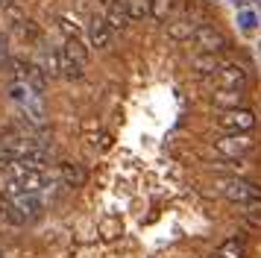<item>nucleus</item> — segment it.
<instances>
[{"label":"nucleus","instance_id":"nucleus-18","mask_svg":"<svg viewBox=\"0 0 261 258\" xmlns=\"http://www.w3.org/2000/svg\"><path fill=\"white\" fill-rule=\"evenodd\" d=\"M97 235H100L103 241H115V238H120V235H123V223H120V217H103L100 226H97Z\"/></svg>","mask_w":261,"mask_h":258},{"label":"nucleus","instance_id":"nucleus-8","mask_svg":"<svg viewBox=\"0 0 261 258\" xmlns=\"http://www.w3.org/2000/svg\"><path fill=\"white\" fill-rule=\"evenodd\" d=\"M21 209V214L27 217V223L38 220L41 214H44V199H41V194H30V191H18V194H12L9 197Z\"/></svg>","mask_w":261,"mask_h":258},{"label":"nucleus","instance_id":"nucleus-1","mask_svg":"<svg viewBox=\"0 0 261 258\" xmlns=\"http://www.w3.org/2000/svg\"><path fill=\"white\" fill-rule=\"evenodd\" d=\"M9 68H12L15 82H27V85H30L33 91H38V94L47 91L50 76L44 73V68H41L38 62H30V59H24V56H12L9 59Z\"/></svg>","mask_w":261,"mask_h":258},{"label":"nucleus","instance_id":"nucleus-17","mask_svg":"<svg viewBox=\"0 0 261 258\" xmlns=\"http://www.w3.org/2000/svg\"><path fill=\"white\" fill-rule=\"evenodd\" d=\"M176 6H179V0H150V18L167 23L176 15Z\"/></svg>","mask_w":261,"mask_h":258},{"label":"nucleus","instance_id":"nucleus-22","mask_svg":"<svg viewBox=\"0 0 261 258\" xmlns=\"http://www.w3.org/2000/svg\"><path fill=\"white\" fill-rule=\"evenodd\" d=\"M255 27H258V15H255L252 9L238 12V30H241V33H252Z\"/></svg>","mask_w":261,"mask_h":258},{"label":"nucleus","instance_id":"nucleus-19","mask_svg":"<svg viewBox=\"0 0 261 258\" xmlns=\"http://www.w3.org/2000/svg\"><path fill=\"white\" fill-rule=\"evenodd\" d=\"M62 50H65V53H68L73 62H80L83 68H88V47H85L80 38H71V41H65V44H62Z\"/></svg>","mask_w":261,"mask_h":258},{"label":"nucleus","instance_id":"nucleus-23","mask_svg":"<svg viewBox=\"0 0 261 258\" xmlns=\"http://www.w3.org/2000/svg\"><path fill=\"white\" fill-rule=\"evenodd\" d=\"M6 56H9V38L0 35V59H6Z\"/></svg>","mask_w":261,"mask_h":258},{"label":"nucleus","instance_id":"nucleus-5","mask_svg":"<svg viewBox=\"0 0 261 258\" xmlns=\"http://www.w3.org/2000/svg\"><path fill=\"white\" fill-rule=\"evenodd\" d=\"M217 126L223 129V132H252V129L258 126V117H255V112H252V109L241 106V109L220 112V117H217Z\"/></svg>","mask_w":261,"mask_h":258},{"label":"nucleus","instance_id":"nucleus-15","mask_svg":"<svg viewBox=\"0 0 261 258\" xmlns=\"http://www.w3.org/2000/svg\"><path fill=\"white\" fill-rule=\"evenodd\" d=\"M85 76V68L80 62H73L65 50H62V62H59V80H68V82H80Z\"/></svg>","mask_w":261,"mask_h":258},{"label":"nucleus","instance_id":"nucleus-25","mask_svg":"<svg viewBox=\"0 0 261 258\" xmlns=\"http://www.w3.org/2000/svg\"><path fill=\"white\" fill-rule=\"evenodd\" d=\"M0 223H3V194H0Z\"/></svg>","mask_w":261,"mask_h":258},{"label":"nucleus","instance_id":"nucleus-24","mask_svg":"<svg viewBox=\"0 0 261 258\" xmlns=\"http://www.w3.org/2000/svg\"><path fill=\"white\" fill-rule=\"evenodd\" d=\"M94 3H100L103 9H109V6H112V3H118V0H94Z\"/></svg>","mask_w":261,"mask_h":258},{"label":"nucleus","instance_id":"nucleus-14","mask_svg":"<svg viewBox=\"0 0 261 258\" xmlns=\"http://www.w3.org/2000/svg\"><path fill=\"white\" fill-rule=\"evenodd\" d=\"M12 30H15V35H18L21 41H27V44H38V41H41V27H38L36 21H30V18L15 21Z\"/></svg>","mask_w":261,"mask_h":258},{"label":"nucleus","instance_id":"nucleus-4","mask_svg":"<svg viewBox=\"0 0 261 258\" xmlns=\"http://www.w3.org/2000/svg\"><path fill=\"white\" fill-rule=\"evenodd\" d=\"M191 38H194L197 53H223V50H229V35L214 23H200Z\"/></svg>","mask_w":261,"mask_h":258},{"label":"nucleus","instance_id":"nucleus-3","mask_svg":"<svg viewBox=\"0 0 261 258\" xmlns=\"http://www.w3.org/2000/svg\"><path fill=\"white\" fill-rule=\"evenodd\" d=\"M220 194H223L232 205L241 209V205H247V202L261 199V185L252 182V179H244V176H232V179L220 182Z\"/></svg>","mask_w":261,"mask_h":258},{"label":"nucleus","instance_id":"nucleus-2","mask_svg":"<svg viewBox=\"0 0 261 258\" xmlns=\"http://www.w3.org/2000/svg\"><path fill=\"white\" fill-rule=\"evenodd\" d=\"M214 152L223 159H249L255 152V138L249 132H226L214 141Z\"/></svg>","mask_w":261,"mask_h":258},{"label":"nucleus","instance_id":"nucleus-12","mask_svg":"<svg viewBox=\"0 0 261 258\" xmlns=\"http://www.w3.org/2000/svg\"><path fill=\"white\" fill-rule=\"evenodd\" d=\"M223 65L226 62L217 53H197V56L191 59V68L197 70V76H214Z\"/></svg>","mask_w":261,"mask_h":258},{"label":"nucleus","instance_id":"nucleus-28","mask_svg":"<svg viewBox=\"0 0 261 258\" xmlns=\"http://www.w3.org/2000/svg\"><path fill=\"white\" fill-rule=\"evenodd\" d=\"M258 50H261V44H258Z\"/></svg>","mask_w":261,"mask_h":258},{"label":"nucleus","instance_id":"nucleus-7","mask_svg":"<svg viewBox=\"0 0 261 258\" xmlns=\"http://www.w3.org/2000/svg\"><path fill=\"white\" fill-rule=\"evenodd\" d=\"M85 35H88V47L94 50H109L115 41V30L106 23V18H91L85 27Z\"/></svg>","mask_w":261,"mask_h":258},{"label":"nucleus","instance_id":"nucleus-6","mask_svg":"<svg viewBox=\"0 0 261 258\" xmlns=\"http://www.w3.org/2000/svg\"><path fill=\"white\" fill-rule=\"evenodd\" d=\"M212 82L217 88H232V91H247L249 85V73L244 65H238V62H226L223 68L217 70L212 76Z\"/></svg>","mask_w":261,"mask_h":258},{"label":"nucleus","instance_id":"nucleus-10","mask_svg":"<svg viewBox=\"0 0 261 258\" xmlns=\"http://www.w3.org/2000/svg\"><path fill=\"white\" fill-rule=\"evenodd\" d=\"M85 179H88V170H85L80 162H62L59 164V182H62V188L76 191V188L85 185Z\"/></svg>","mask_w":261,"mask_h":258},{"label":"nucleus","instance_id":"nucleus-16","mask_svg":"<svg viewBox=\"0 0 261 258\" xmlns=\"http://www.w3.org/2000/svg\"><path fill=\"white\" fill-rule=\"evenodd\" d=\"M217 252L223 258H249V244L244 238H226Z\"/></svg>","mask_w":261,"mask_h":258},{"label":"nucleus","instance_id":"nucleus-20","mask_svg":"<svg viewBox=\"0 0 261 258\" xmlns=\"http://www.w3.org/2000/svg\"><path fill=\"white\" fill-rule=\"evenodd\" d=\"M59 33L65 35V41H71V38H80V41H83V27H80L76 18H71V15H62L59 18Z\"/></svg>","mask_w":261,"mask_h":258},{"label":"nucleus","instance_id":"nucleus-9","mask_svg":"<svg viewBox=\"0 0 261 258\" xmlns=\"http://www.w3.org/2000/svg\"><path fill=\"white\" fill-rule=\"evenodd\" d=\"M197 27H200V21L194 18V15H179V18H170L167 21V38L170 41H191V35L197 33Z\"/></svg>","mask_w":261,"mask_h":258},{"label":"nucleus","instance_id":"nucleus-27","mask_svg":"<svg viewBox=\"0 0 261 258\" xmlns=\"http://www.w3.org/2000/svg\"><path fill=\"white\" fill-rule=\"evenodd\" d=\"M0 258H3V249H0Z\"/></svg>","mask_w":261,"mask_h":258},{"label":"nucleus","instance_id":"nucleus-21","mask_svg":"<svg viewBox=\"0 0 261 258\" xmlns=\"http://www.w3.org/2000/svg\"><path fill=\"white\" fill-rule=\"evenodd\" d=\"M126 9H129V18L132 21H144L150 18V0H123Z\"/></svg>","mask_w":261,"mask_h":258},{"label":"nucleus","instance_id":"nucleus-13","mask_svg":"<svg viewBox=\"0 0 261 258\" xmlns=\"http://www.w3.org/2000/svg\"><path fill=\"white\" fill-rule=\"evenodd\" d=\"M212 103L220 109V112H229V109H241L247 103V91H232V88H217V94L212 97Z\"/></svg>","mask_w":261,"mask_h":258},{"label":"nucleus","instance_id":"nucleus-26","mask_svg":"<svg viewBox=\"0 0 261 258\" xmlns=\"http://www.w3.org/2000/svg\"><path fill=\"white\" fill-rule=\"evenodd\" d=\"M208 258H223V255H220V252H212V255H208Z\"/></svg>","mask_w":261,"mask_h":258},{"label":"nucleus","instance_id":"nucleus-11","mask_svg":"<svg viewBox=\"0 0 261 258\" xmlns=\"http://www.w3.org/2000/svg\"><path fill=\"white\" fill-rule=\"evenodd\" d=\"M106 23L112 27V30H115V35H118V33H126V30H129L135 21L129 18V9H126V3H123V0H118V3H112V6L106 9Z\"/></svg>","mask_w":261,"mask_h":258}]
</instances>
